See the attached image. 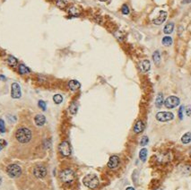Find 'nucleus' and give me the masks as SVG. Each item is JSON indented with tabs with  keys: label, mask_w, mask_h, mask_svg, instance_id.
<instances>
[{
	"label": "nucleus",
	"mask_w": 191,
	"mask_h": 190,
	"mask_svg": "<svg viewBox=\"0 0 191 190\" xmlns=\"http://www.w3.org/2000/svg\"><path fill=\"white\" fill-rule=\"evenodd\" d=\"M32 131L25 127H19L16 132V139L22 144H27L32 140Z\"/></svg>",
	"instance_id": "f257e3e1"
},
{
	"label": "nucleus",
	"mask_w": 191,
	"mask_h": 190,
	"mask_svg": "<svg viewBox=\"0 0 191 190\" xmlns=\"http://www.w3.org/2000/svg\"><path fill=\"white\" fill-rule=\"evenodd\" d=\"M83 183L84 184L85 187L91 189H95L97 188L99 186V179L95 174H89L86 175L83 179Z\"/></svg>",
	"instance_id": "f03ea898"
},
{
	"label": "nucleus",
	"mask_w": 191,
	"mask_h": 190,
	"mask_svg": "<svg viewBox=\"0 0 191 190\" xmlns=\"http://www.w3.org/2000/svg\"><path fill=\"white\" fill-rule=\"evenodd\" d=\"M59 178L61 181L65 184H72L75 180L76 175L75 172L71 169H65L63 170L60 174H59Z\"/></svg>",
	"instance_id": "7ed1b4c3"
},
{
	"label": "nucleus",
	"mask_w": 191,
	"mask_h": 190,
	"mask_svg": "<svg viewBox=\"0 0 191 190\" xmlns=\"http://www.w3.org/2000/svg\"><path fill=\"white\" fill-rule=\"evenodd\" d=\"M6 172L8 176L12 179H16L21 176L22 174V168L17 164H10L6 168Z\"/></svg>",
	"instance_id": "20e7f679"
},
{
	"label": "nucleus",
	"mask_w": 191,
	"mask_h": 190,
	"mask_svg": "<svg viewBox=\"0 0 191 190\" xmlns=\"http://www.w3.org/2000/svg\"><path fill=\"white\" fill-rule=\"evenodd\" d=\"M180 103V100L177 96H170L168 97L165 101H164V105L167 108H174L177 106H179Z\"/></svg>",
	"instance_id": "39448f33"
},
{
	"label": "nucleus",
	"mask_w": 191,
	"mask_h": 190,
	"mask_svg": "<svg viewBox=\"0 0 191 190\" xmlns=\"http://www.w3.org/2000/svg\"><path fill=\"white\" fill-rule=\"evenodd\" d=\"M174 119V115L170 111H161L156 114V119L160 122L171 121Z\"/></svg>",
	"instance_id": "423d86ee"
},
{
	"label": "nucleus",
	"mask_w": 191,
	"mask_h": 190,
	"mask_svg": "<svg viewBox=\"0 0 191 190\" xmlns=\"http://www.w3.org/2000/svg\"><path fill=\"white\" fill-rule=\"evenodd\" d=\"M58 150H59V152L63 156L68 157L70 156V154L72 153V150H71V146L69 144V143L67 141H63L60 144L59 147H58Z\"/></svg>",
	"instance_id": "0eeeda50"
},
{
	"label": "nucleus",
	"mask_w": 191,
	"mask_h": 190,
	"mask_svg": "<svg viewBox=\"0 0 191 190\" xmlns=\"http://www.w3.org/2000/svg\"><path fill=\"white\" fill-rule=\"evenodd\" d=\"M47 169L42 165H38L33 169V175L37 179H43L47 176Z\"/></svg>",
	"instance_id": "6e6552de"
},
{
	"label": "nucleus",
	"mask_w": 191,
	"mask_h": 190,
	"mask_svg": "<svg viewBox=\"0 0 191 190\" xmlns=\"http://www.w3.org/2000/svg\"><path fill=\"white\" fill-rule=\"evenodd\" d=\"M11 96L13 99H19L22 96V92H21V87L17 83L12 84L11 86Z\"/></svg>",
	"instance_id": "1a4fd4ad"
},
{
	"label": "nucleus",
	"mask_w": 191,
	"mask_h": 190,
	"mask_svg": "<svg viewBox=\"0 0 191 190\" xmlns=\"http://www.w3.org/2000/svg\"><path fill=\"white\" fill-rule=\"evenodd\" d=\"M119 162H120V160H119V157L117 155L111 156V158H109V162H108L109 169H111V170L117 169V168L119 167Z\"/></svg>",
	"instance_id": "9d476101"
},
{
	"label": "nucleus",
	"mask_w": 191,
	"mask_h": 190,
	"mask_svg": "<svg viewBox=\"0 0 191 190\" xmlns=\"http://www.w3.org/2000/svg\"><path fill=\"white\" fill-rule=\"evenodd\" d=\"M167 15H168L167 12H165V11H161L160 13H159V16H158L157 18L154 19V20L153 21V23L154 24H156V25H161V24L165 22V20H166V18H167Z\"/></svg>",
	"instance_id": "9b49d317"
},
{
	"label": "nucleus",
	"mask_w": 191,
	"mask_h": 190,
	"mask_svg": "<svg viewBox=\"0 0 191 190\" xmlns=\"http://www.w3.org/2000/svg\"><path fill=\"white\" fill-rule=\"evenodd\" d=\"M144 129V122H143L142 120H138V121L135 124L133 130H134V132H135L136 134H140V133L143 132Z\"/></svg>",
	"instance_id": "f8f14e48"
},
{
	"label": "nucleus",
	"mask_w": 191,
	"mask_h": 190,
	"mask_svg": "<svg viewBox=\"0 0 191 190\" xmlns=\"http://www.w3.org/2000/svg\"><path fill=\"white\" fill-rule=\"evenodd\" d=\"M34 121H35L36 126L42 127V126H44V124L46 123V118H45V117H44L43 115L39 114V115H37V116H35Z\"/></svg>",
	"instance_id": "ddd939ff"
},
{
	"label": "nucleus",
	"mask_w": 191,
	"mask_h": 190,
	"mask_svg": "<svg viewBox=\"0 0 191 190\" xmlns=\"http://www.w3.org/2000/svg\"><path fill=\"white\" fill-rule=\"evenodd\" d=\"M151 68V64L148 59H144L140 63V69L143 73L148 72Z\"/></svg>",
	"instance_id": "4468645a"
},
{
	"label": "nucleus",
	"mask_w": 191,
	"mask_h": 190,
	"mask_svg": "<svg viewBox=\"0 0 191 190\" xmlns=\"http://www.w3.org/2000/svg\"><path fill=\"white\" fill-rule=\"evenodd\" d=\"M68 87L71 91L76 92L81 87V84L78 81H76V80H71V81L68 83Z\"/></svg>",
	"instance_id": "2eb2a0df"
},
{
	"label": "nucleus",
	"mask_w": 191,
	"mask_h": 190,
	"mask_svg": "<svg viewBox=\"0 0 191 190\" xmlns=\"http://www.w3.org/2000/svg\"><path fill=\"white\" fill-rule=\"evenodd\" d=\"M163 94L161 92H159L155 100V105L157 108H161L163 106Z\"/></svg>",
	"instance_id": "dca6fc26"
},
{
	"label": "nucleus",
	"mask_w": 191,
	"mask_h": 190,
	"mask_svg": "<svg viewBox=\"0 0 191 190\" xmlns=\"http://www.w3.org/2000/svg\"><path fill=\"white\" fill-rule=\"evenodd\" d=\"M174 30V24L172 23V22H171V23H169L165 25L164 29H163V32L165 34H171Z\"/></svg>",
	"instance_id": "f3484780"
},
{
	"label": "nucleus",
	"mask_w": 191,
	"mask_h": 190,
	"mask_svg": "<svg viewBox=\"0 0 191 190\" xmlns=\"http://www.w3.org/2000/svg\"><path fill=\"white\" fill-rule=\"evenodd\" d=\"M153 60L154 62V64L159 65L160 63H161V54L159 52V50H156L154 51L153 54Z\"/></svg>",
	"instance_id": "a211bd4d"
},
{
	"label": "nucleus",
	"mask_w": 191,
	"mask_h": 190,
	"mask_svg": "<svg viewBox=\"0 0 191 190\" xmlns=\"http://www.w3.org/2000/svg\"><path fill=\"white\" fill-rule=\"evenodd\" d=\"M68 13L70 14H72L73 16H78L80 14V10H79L78 7H76V5H72V6L69 7Z\"/></svg>",
	"instance_id": "6ab92c4d"
},
{
	"label": "nucleus",
	"mask_w": 191,
	"mask_h": 190,
	"mask_svg": "<svg viewBox=\"0 0 191 190\" xmlns=\"http://www.w3.org/2000/svg\"><path fill=\"white\" fill-rule=\"evenodd\" d=\"M181 142L184 144H188L191 142V133L190 132H187L186 134H184L181 137Z\"/></svg>",
	"instance_id": "aec40b11"
},
{
	"label": "nucleus",
	"mask_w": 191,
	"mask_h": 190,
	"mask_svg": "<svg viewBox=\"0 0 191 190\" xmlns=\"http://www.w3.org/2000/svg\"><path fill=\"white\" fill-rule=\"evenodd\" d=\"M147 153H148V151L146 148H143L140 150L139 152V158L142 160L143 162H144L146 160V158H147Z\"/></svg>",
	"instance_id": "412c9836"
},
{
	"label": "nucleus",
	"mask_w": 191,
	"mask_h": 190,
	"mask_svg": "<svg viewBox=\"0 0 191 190\" xmlns=\"http://www.w3.org/2000/svg\"><path fill=\"white\" fill-rule=\"evenodd\" d=\"M18 71H19V73L21 75H25V74H28V73H30L31 72V70L29 69L25 65H24V64H21L20 65H19V67H18Z\"/></svg>",
	"instance_id": "4be33fe9"
},
{
	"label": "nucleus",
	"mask_w": 191,
	"mask_h": 190,
	"mask_svg": "<svg viewBox=\"0 0 191 190\" xmlns=\"http://www.w3.org/2000/svg\"><path fill=\"white\" fill-rule=\"evenodd\" d=\"M17 63L18 61L16 57L13 56H8V57H7V64H8L10 67H16Z\"/></svg>",
	"instance_id": "5701e85b"
},
{
	"label": "nucleus",
	"mask_w": 191,
	"mask_h": 190,
	"mask_svg": "<svg viewBox=\"0 0 191 190\" xmlns=\"http://www.w3.org/2000/svg\"><path fill=\"white\" fill-rule=\"evenodd\" d=\"M78 109V105L76 102H72L70 107H69V111L72 115H76Z\"/></svg>",
	"instance_id": "b1692460"
},
{
	"label": "nucleus",
	"mask_w": 191,
	"mask_h": 190,
	"mask_svg": "<svg viewBox=\"0 0 191 190\" xmlns=\"http://www.w3.org/2000/svg\"><path fill=\"white\" fill-rule=\"evenodd\" d=\"M163 44L166 47H170L172 44V39L170 37V36H165V37L163 39Z\"/></svg>",
	"instance_id": "393cba45"
},
{
	"label": "nucleus",
	"mask_w": 191,
	"mask_h": 190,
	"mask_svg": "<svg viewBox=\"0 0 191 190\" xmlns=\"http://www.w3.org/2000/svg\"><path fill=\"white\" fill-rule=\"evenodd\" d=\"M53 100H54V102L56 104H60L61 102L63 101V97L61 96L60 94H56V95H54V97H53Z\"/></svg>",
	"instance_id": "a878e982"
},
{
	"label": "nucleus",
	"mask_w": 191,
	"mask_h": 190,
	"mask_svg": "<svg viewBox=\"0 0 191 190\" xmlns=\"http://www.w3.org/2000/svg\"><path fill=\"white\" fill-rule=\"evenodd\" d=\"M148 142H149V138H148V136L144 135V136L141 138V141H140V145H141V146H145L146 144H148Z\"/></svg>",
	"instance_id": "bb28decb"
},
{
	"label": "nucleus",
	"mask_w": 191,
	"mask_h": 190,
	"mask_svg": "<svg viewBox=\"0 0 191 190\" xmlns=\"http://www.w3.org/2000/svg\"><path fill=\"white\" fill-rule=\"evenodd\" d=\"M56 5H57V6L59 7V8L63 9L64 7L65 6V5H67V3H65V1H63V0H57V1H56Z\"/></svg>",
	"instance_id": "cd10ccee"
},
{
	"label": "nucleus",
	"mask_w": 191,
	"mask_h": 190,
	"mask_svg": "<svg viewBox=\"0 0 191 190\" xmlns=\"http://www.w3.org/2000/svg\"><path fill=\"white\" fill-rule=\"evenodd\" d=\"M38 105H39V107L42 109V110H44V111H45L46 109H47V104H46V102H45V101H43V100H39Z\"/></svg>",
	"instance_id": "c85d7f7f"
},
{
	"label": "nucleus",
	"mask_w": 191,
	"mask_h": 190,
	"mask_svg": "<svg viewBox=\"0 0 191 190\" xmlns=\"http://www.w3.org/2000/svg\"><path fill=\"white\" fill-rule=\"evenodd\" d=\"M121 12L123 14H128L129 13V8L127 5H122V8H121Z\"/></svg>",
	"instance_id": "c756f323"
},
{
	"label": "nucleus",
	"mask_w": 191,
	"mask_h": 190,
	"mask_svg": "<svg viewBox=\"0 0 191 190\" xmlns=\"http://www.w3.org/2000/svg\"><path fill=\"white\" fill-rule=\"evenodd\" d=\"M0 132L5 133V121L0 119Z\"/></svg>",
	"instance_id": "7c9ffc66"
},
{
	"label": "nucleus",
	"mask_w": 191,
	"mask_h": 190,
	"mask_svg": "<svg viewBox=\"0 0 191 190\" xmlns=\"http://www.w3.org/2000/svg\"><path fill=\"white\" fill-rule=\"evenodd\" d=\"M137 179H138V171L135 170L133 172V175H132V179H133V181L136 184H137Z\"/></svg>",
	"instance_id": "2f4dec72"
},
{
	"label": "nucleus",
	"mask_w": 191,
	"mask_h": 190,
	"mask_svg": "<svg viewBox=\"0 0 191 190\" xmlns=\"http://www.w3.org/2000/svg\"><path fill=\"white\" fill-rule=\"evenodd\" d=\"M6 144H7V143H6L5 140L0 139V151H2V150L5 147V146H6Z\"/></svg>",
	"instance_id": "473e14b6"
},
{
	"label": "nucleus",
	"mask_w": 191,
	"mask_h": 190,
	"mask_svg": "<svg viewBox=\"0 0 191 190\" xmlns=\"http://www.w3.org/2000/svg\"><path fill=\"white\" fill-rule=\"evenodd\" d=\"M183 112H184V106H180L179 109V118L180 119H183Z\"/></svg>",
	"instance_id": "72a5a7b5"
},
{
	"label": "nucleus",
	"mask_w": 191,
	"mask_h": 190,
	"mask_svg": "<svg viewBox=\"0 0 191 190\" xmlns=\"http://www.w3.org/2000/svg\"><path fill=\"white\" fill-rule=\"evenodd\" d=\"M187 115L188 116H190L191 115V108H187Z\"/></svg>",
	"instance_id": "f704fd0d"
},
{
	"label": "nucleus",
	"mask_w": 191,
	"mask_h": 190,
	"mask_svg": "<svg viewBox=\"0 0 191 190\" xmlns=\"http://www.w3.org/2000/svg\"><path fill=\"white\" fill-rule=\"evenodd\" d=\"M191 2V0H183V4H187V3H190Z\"/></svg>",
	"instance_id": "c9c22d12"
},
{
	"label": "nucleus",
	"mask_w": 191,
	"mask_h": 190,
	"mask_svg": "<svg viewBox=\"0 0 191 190\" xmlns=\"http://www.w3.org/2000/svg\"><path fill=\"white\" fill-rule=\"evenodd\" d=\"M126 190H135V188L132 187H128L126 188Z\"/></svg>",
	"instance_id": "e433bc0d"
},
{
	"label": "nucleus",
	"mask_w": 191,
	"mask_h": 190,
	"mask_svg": "<svg viewBox=\"0 0 191 190\" xmlns=\"http://www.w3.org/2000/svg\"><path fill=\"white\" fill-rule=\"evenodd\" d=\"M0 80H3V81H5V77L4 75H0Z\"/></svg>",
	"instance_id": "4c0bfd02"
},
{
	"label": "nucleus",
	"mask_w": 191,
	"mask_h": 190,
	"mask_svg": "<svg viewBox=\"0 0 191 190\" xmlns=\"http://www.w3.org/2000/svg\"><path fill=\"white\" fill-rule=\"evenodd\" d=\"M1 183H2V178L0 177V186H1Z\"/></svg>",
	"instance_id": "58836bf2"
},
{
	"label": "nucleus",
	"mask_w": 191,
	"mask_h": 190,
	"mask_svg": "<svg viewBox=\"0 0 191 190\" xmlns=\"http://www.w3.org/2000/svg\"><path fill=\"white\" fill-rule=\"evenodd\" d=\"M99 1H101V2H106L107 0H99Z\"/></svg>",
	"instance_id": "ea45409f"
},
{
	"label": "nucleus",
	"mask_w": 191,
	"mask_h": 190,
	"mask_svg": "<svg viewBox=\"0 0 191 190\" xmlns=\"http://www.w3.org/2000/svg\"><path fill=\"white\" fill-rule=\"evenodd\" d=\"M0 133H1V132H0Z\"/></svg>",
	"instance_id": "a19ab883"
}]
</instances>
